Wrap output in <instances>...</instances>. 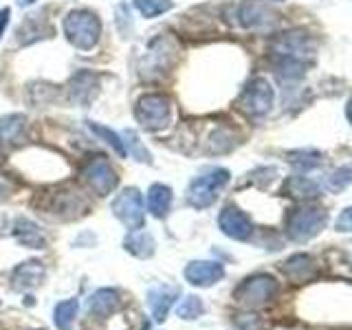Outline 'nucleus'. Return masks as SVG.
<instances>
[{"mask_svg": "<svg viewBox=\"0 0 352 330\" xmlns=\"http://www.w3.org/2000/svg\"><path fill=\"white\" fill-rule=\"evenodd\" d=\"M176 295H179V289H168V286H159V289L150 291V308L154 322H163L168 317Z\"/></svg>", "mask_w": 352, "mask_h": 330, "instance_id": "4468645a", "label": "nucleus"}, {"mask_svg": "<svg viewBox=\"0 0 352 330\" xmlns=\"http://www.w3.org/2000/svg\"><path fill=\"white\" fill-rule=\"evenodd\" d=\"M9 16H11V9H3V11H0V38L5 36V29L9 25Z\"/></svg>", "mask_w": 352, "mask_h": 330, "instance_id": "c756f323", "label": "nucleus"}, {"mask_svg": "<svg viewBox=\"0 0 352 330\" xmlns=\"http://www.w3.org/2000/svg\"><path fill=\"white\" fill-rule=\"evenodd\" d=\"M350 181H352V165H344V168H339V170H335L333 174H330L328 190L341 192V190H346Z\"/></svg>", "mask_w": 352, "mask_h": 330, "instance_id": "a878e982", "label": "nucleus"}, {"mask_svg": "<svg viewBox=\"0 0 352 330\" xmlns=\"http://www.w3.org/2000/svg\"><path fill=\"white\" fill-rule=\"evenodd\" d=\"M117 304H119V293L115 289H102L91 297L88 313L93 317H108L117 308Z\"/></svg>", "mask_w": 352, "mask_h": 330, "instance_id": "dca6fc26", "label": "nucleus"}, {"mask_svg": "<svg viewBox=\"0 0 352 330\" xmlns=\"http://www.w3.org/2000/svg\"><path fill=\"white\" fill-rule=\"evenodd\" d=\"M275 293H278V282L271 275H253V278L242 282L236 293H234V300L242 306H249V308H256L271 302Z\"/></svg>", "mask_w": 352, "mask_h": 330, "instance_id": "423d86ee", "label": "nucleus"}, {"mask_svg": "<svg viewBox=\"0 0 352 330\" xmlns=\"http://www.w3.org/2000/svg\"><path fill=\"white\" fill-rule=\"evenodd\" d=\"M282 271L289 275L291 280L295 282H304L306 278H311L315 271V262L311 256H293L291 260L284 262Z\"/></svg>", "mask_w": 352, "mask_h": 330, "instance_id": "a211bd4d", "label": "nucleus"}, {"mask_svg": "<svg viewBox=\"0 0 352 330\" xmlns=\"http://www.w3.org/2000/svg\"><path fill=\"white\" fill-rule=\"evenodd\" d=\"M205 306L201 302V297L196 295H187L185 300L179 304V308H176V315H179L181 319H198L203 315Z\"/></svg>", "mask_w": 352, "mask_h": 330, "instance_id": "393cba45", "label": "nucleus"}, {"mask_svg": "<svg viewBox=\"0 0 352 330\" xmlns=\"http://www.w3.org/2000/svg\"><path fill=\"white\" fill-rule=\"evenodd\" d=\"M291 192L295 194V196H315L317 192H315V187L308 183L306 179H293L291 181Z\"/></svg>", "mask_w": 352, "mask_h": 330, "instance_id": "cd10ccee", "label": "nucleus"}, {"mask_svg": "<svg viewBox=\"0 0 352 330\" xmlns=\"http://www.w3.org/2000/svg\"><path fill=\"white\" fill-rule=\"evenodd\" d=\"M33 3H36V0H18V5H20V7H29V5H33Z\"/></svg>", "mask_w": 352, "mask_h": 330, "instance_id": "2f4dec72", "label": "nucleus"}, {"mask_svg": "<svg viewBox=\"0 0 352 330\" xmlns=\"http://www.w3.org/2000/svg\"><path fill=\"white\" fill-rule=\"evenodd\" d=\"M82 179L97 196H108V194H113V190L117 187L119 176L113 170V165H110L104 157H95L84 163Z\"/></svg>", "mask_w": 352, "mask_h": 330, "instance_id": "0eeeda50", "label": "nucleus"}, {"mask_svg": "<svg viewBox=\"0 0 352 330\" xmlns=\"http://www.w3.org/2000/svg\"><path fill=\"white\" fill-rule=\"evenodd\" d=\"M124 139H128V141H124V143H128L130 146V150H132V154H135V159L137 161H141V163H150V154H148V150L141 146V141H139V137L135 135L132 130H126L124 132Z\"/></svg>", "mask_w": 352, "mask_h": 330, "instance_id": "bb28decb", "label": "nucleus"}, {"mask_svg": "<svg viewBox=\"0 0 352 330\" xmlns=\"http://www.w3.org/2000/svg\"><path fill=\"white\" fill-rule=\"evenodd\" d=\"M88 128H91L95 135L99 137V139H104L108 146H113L115 150H117V154L121 159H126V143H124V137L121 135H117L115 130H110V128H106V126H97L95 121H88Z\"/></svg>", "mask_w": 352, "mask_h": 330, "instance_id": "412c9836", "label": "nucleus"}, {"mask_svg": "<svg viewBox=\"0 0 352 330\" xmlns=\"http://www.w3.org/2000/svg\"><path fill=\"white\" fill-rule=\"evenodd\" d=\"M328 223V214L322 207H302L289 216L286 223V231H289L291 240L295 242H306L315 238Z\"/></svg>", "mask_w": 352, "mask_h": 330, "instance_id": "39448f33", "label": "nucleus"}, {"mask_svg": "<svg viewBox=\"0 0 352 330\" xmlns=\"http://www.w3.org/2000/svg\"><path fill=\"white\" fill-rule=\"evenodd\" d=\"M218 227L223 229V234L234 240H247L253 231L251 220L245 212H240L238 207L227 205L218 216Z\"/></svg>", "mask_w": 352, "mask_h": 330, "instance_id": "9d476101", "label": "nucleus"}, {"mask_svg": "<svg viewBox=\"0 0 352 330\" xmlns=\"http://www.w3.org/2000/svg\"><path fill=\"white\" fill-rule=\"evenodd\" d=\"M124 247H126V251H130L132 256H137V258H150L154 253V240L150 234H146V231L137 229L126 238Z\"/></svg>", "mask_w": 352, "mask_h": 330, "instance_id": "6ab92c4d", "label": "nucleus"}, {"mask_svg": "<svg viewBox=\"0 0 352 330\" xmlns=\"http://www.w3.org/2000/svg\"><path fill=\"white\" fill-rule=\"evenodd\" d=\"M271 53L280 60L282 66H293V69H302V66L313 60L315 42L304 31H289L282 33L273 40Z\"/></svg>", "mask_w": 352, "mask_h": 330, "instance_id": "f03ea898", "label": "nucleus"}, {"mask_svg": "<svg viewBox=\"0 0 352 330\" xmlns=\"http://www.w3.org/2000/svg\"><path fill=\"white\" fill-rule=\"evenodd\" d=\"M77 311H80V302L77 300H66V302H60L58 306H55L53 319H55L58 330H71L75 317H77Z\"/></svg>", "mask_w": 352, "mask_h": 330, "instance_id": "aec40b11", "label": "nucleus"}, {"mask_svg": "<svg viewBox=\"0 0 352 330\" xmlns=\"http://www.w3.org/2000/svg\"><path fill=\"white\" fill-rule=\"evenodd\" d=\"M225 278V267L214 260H194L185 267V280L194 286H214Z\"/></svg>", "mask_w": 352, "mask_h": 330, "instance_id": "9b49d317", "label": "nucleus"}, {"mask_svg": "<svg viewBox=\"0 0 352 330\" xmlns=\"http://www.w3.org/2000/svg\"><path fill=\"white\" fill-rule=\"evenodd\" d=\"M346 115H348V121H350V124H352V99H350V102H348V106H346Z\"/></svg>", "mask_w": 352, "mask_h": 330, "instance_id": "7c9ffc66", "label": "nucleus"}, {"mask_svg": "<svg viewBox=\"0 0 352 330\" xmlns=\"http://www.w3.org/2000/svg\"><path fill=\"white\" fill-rule=\"evenodd\" d=\"M25 117L14 115V117H5L0 119V139L5 141H16L20 137V132L25 130Z\"/></svg>", "mask_w": 352, "mask_h": 330, "instance_id": "5701e85b", "label": "nucleus"}, {"mask_svg": "<svg viewBox=\"0 0 352 330\" xmlns=\"http://www.w3.org/2000/svg\"><path fill=\"white\" fill-rule=\"evenodd\" d=\"M337 231H344V234H350L352 231V207L344 209L341 216L337 218Z\"/></svg>", "mask_w": 352, "mask_h": 330, "instance_id": "c85d7f7f", "label": "nucleus"}, {"mask_svg": "<svg viewBox=\"0 0 352 330\" xmlns=\"http://www.w3.org/2000/svg\"><path fill=\"white\" fill-rule=\"evenodd\" d=\"M97 86L99 77L91 71H80L73 75V80L69 84V97L75 106H88L97 97Z\"/></svg>", "mask_w": 352, "mask_h": 330, "instance_id": "f8f14e48", "label": "nucleus"}, {"mask_svg": "<svg viewBox=\"0 0 352 330\" xmlns=\"http://www.w3.org/2000/svg\"><path fill=\"white\" fill-rule=\"evenodd\" d=\"M170 115H172V102H170V97L163 93H146V95H141L135 104L137 121L150 132L163 130L168 126Z\"/></svg>", "mask_w": 352, "mask_h": 330, "instance_id": "7ed1b4c3", "label": "nucleus"}, {"mask_svg": "<svg viewBox=\"0 0 352 330\" xmlns=\"http://www.w3.org/2000/svg\"><path fill=\"white\" fill-rule=\"evenodd\" d=\"M267 16H269V11L258 3H245L240 7V18H242V25L245 27L264 25V22H267Z\"/></svg>", "mask_w": 352, "mask_h": 330, "instance_id": "4be33fe9", "label": "nucleus"}, {"mask_svg": "<svg viewBox=\"0 0 352 330\" xmlns=\"http://www.w3.org/2000/svg\"><path fill=\"white\" fill-rule=\"evenodd\" d=\"M135 7L143 18H157L172 9V0H135Z\"/></svg>", "mask_w": 352, "mask_h": 330, "instance_id": "b1692460", "label": "nucleus"}, {"mask_svg": "<svg viewBox=\"0 0 352 330\" xmlns=\"http://www.w3.org/2000/svg\"><path fill=\"white\" fill-rule=\"evenodd\" d=\"M172 207V190L163 183H154L148 192V209L154 218H165Z\"/></svg>", "mask_w": 352, "mask_h": 330, "instance_id": "2eb2a0df", "label": "nucleus"}, {"mask_svg": "<svg viewBox=\"0 0 352 330\" xmlns=\"http://www.w3.org/2000/svg\"><path fill=\"white\" fill-rule=\"evenodd\" d=\"M14 236L22 242V245L33 247V249H42L44 247V236L38 225L29 223L27 218H18L16 227H14Z\"/></svg>", "mask_w": 352, "mask_h": 330, "instance_id": "f3484780", "label": "nucleus"}, {"mask_svg": "<svg viewBox=\"0 0 352 330\" xmlns=\"http://www.w3.org/2000/svg\"><path fill=\"white\" fill-rule=\"evenodd\" d=\"M273 88L264 77H256L240 95V108L249 117H264L273 108Z\"/></svg>", "mask_w": 352, "mask_h": 330, "instance_id": "6e6552de", "label": "nucleus"}, {"mask_svg": "<svg viewBox=\"0 0 352 330\" xmlns=\"http://www.w3.org/2000/svg\"><path fill=\"white\" fill-rule=\"evenodd\" d=\"M113 212H115V216H117L128 229H132V231L141 229V227H143V220H146V212H143V198H141V192L137 190V187H126V190L115 198Z\"/></svg>", "mask_w": 352, "mask_h": 330, "instance_id": "1a4fd4ad", "label": "nucleus"}, {"mask_svg": "<svg viewBox=\"0 0 352 330\" xmlns=\"http://www.w3.org/2000/svg\"><path fill=\"white\" fill-rule=\"evenodd\" d=\"M64 36L75 49L80 51H93L99 44L102 36V20L88 9H73L62 20Z\"/></svg>", "mask_w": 352, "mask_h": 330, "instance_id": "f257e3e1", "label": "nucleus"}, {"mask_svg": "<svg viewBox=\"0 0 352 330\" xmlns=\"http://www.w3.org/2000/svg\"><path fill=\"white\" fill-rule=\"evenodd\" d=\"M44 275H47V271H44L42 262L40 260H29V262H22L20 267H16L14 275H11V282H14V286L18 291L36 289V286L42 284Z\"/></svg>", "mask_w": 352, "mask_h": 330, "instance_id": "ddd939ff", "label": "nucleus"}, {"mask_svg": "<svg viewBox=\"0 0 352 330\" xmlns=\"http://www.w3.org/2000/svg\"><path fill=\"white\" fill-rule=\"evenodd\" d=\"M229 179H231L229 170H223V168H214L207 174L198 176V179L192 181L190 190H187V203L194 209H205L209 205H214L218 194L227 187Z\"/></svg>", "mask_w": 352, "mask_h": 330, "instance_id": "20e7f679", "label": "nucleus"}]
</instances>
